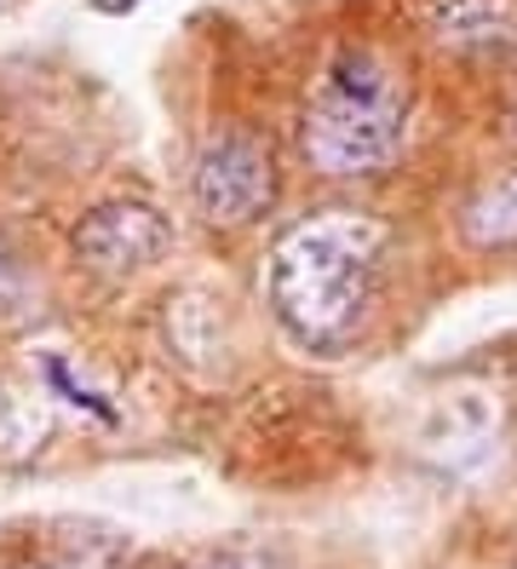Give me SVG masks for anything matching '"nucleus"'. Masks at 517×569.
<instances>
[{
    "label": "nucleus",
    "mask_w": 517,
    "mask_h": 569,
    "mask_svg": "<svg viewBox=\"0 0 517 569\" xmlns=\"http://www.w3.org/2000/svg\"><path fill=\"white\" fill-rule=\"evenodd\" d=\"M397 230L368 208H322L294 219L270 248L265 293L299 351L339 357L357 346L379 306Z\"/></svg>",
    "instance_id": "nucleus-1"
},
{
    "label": "nucleus",
    "mask_w": 517,
    "mask_h": 569,
    "mask_svg": "<svg viewBox=\"0 0 517 569\" xmlns=\"http://www.w3.org/2000/svg\"><path fill=\"white\" fill-rule=\"evenodd\" d=\"M408 144V81L374 47H339L299 110V156L322 179H379Z\"/></svg>",
    "instance_id": "nucleus-2"
},
{
    "label": "nucleus",
    "mask_w": 517,
    "mask_h": 569,
    "mask_svg": "<svg viewBox=\"0 0 517 569\" xmlns=\"http://www.w3.org/2000/svg\"><path fill=\"white\" fill-rule=\"evenodd\" d=\"M190 202L207 224L219 230H241L270 213L276 202V156L259 132L248 127H225L213 132L190 167Z\"/></svg>",
    "instance_id": "nucleus-3"
},
{
    "label": "nucleus",
    "mask_w": 517,
    "mask_h": 569,
    "mask_svg": "<svg viewBox=\"0 0 517 569\" xmlns=\"http://www.w3.org/2000/svg\"><path fill=\"white\" fill-rule=\"evenodd\" d=\"M69 248L98 277H138L172 248V224L150 202H103L81 213V224L69 230Z\"/></svg>",
    "instance_id": "nucleus-4"
},
{
    "label": "nucleus",
    "mask_w": 517,
    "mask_h": 569,
    "mask_svg": "<svg viewBox=\"0 0 517 569\" xmlns=\"http://www.w3.org/2000/svg\"><path fill=\"white\" fill-rule=\"evenodd\" d=\"M426 23L466 58H517V0H426Z\"/></svg>",
    "instance_id": "nucleus-5"
},
{
    "label": "nucleus",
    "mask_w": 517,
    "mask_h": 569,
    "mask_svg": "<svg viewBox=\"0 0 517 569\" xmlns=\"http://www.w3.org/2000/svg\"><path fill=\"white\" fill-rule=\"evenodd\" d=\"M460 237L483 253H495V248H511L517 242V167L500 179H489L460 213Z\"/></svg>",
    "instance_id": "nucleus-6"
},
{
    "label": "nucleus",
    "mask_w": 517,
    "mask_h": 569,
    "mask_svg": "<svg viewBox=\"0 0 517 569\" xmlns=\"http://www.w3.org/2000/svg\"><path fill=\"white\" fill-rule=\"evenodd\" d=\"M23 306H29V271H23V259L0 242V322H12Z\"/></svg>",
    "instance_id": "nucleus-7"
},
{
    "label": "nucleus",
    "mask_w": 517,
    "mask_h": 569,
    "mask_svg": "<svg viewBox=\"0 0 517 569\" xmlns=\"http://www.w3.org/2000/svg\"><path fill=\"white\" fill-rule=\"evenodd\" d=\"M190 569H276L270 552H253V547H230V552H213V558H201Z\"/></svg>",
    "instance_id": "nucleus-8"
},
{
    "label": "nucleus",
    "mask_w": 517,
    "mask_h": 569,
    "mask_svg": "<svg viewBox=\"0 0 517 569\" xmlns=\"http://www.w3.org/2000/svg\"><path fill=\"white\" fill-rule=\"evenodd\" d=\"M138 569H167V558H145V563H138Z\"/></svg>",
    "instance_id": "nucleus-9"
},
{
    "label": "nucleus",
    "mask_w": 517,
    "mask_h": 569,
    "mask_svg": "<svg viewBox=\"0 0 517 569\" xmlns=\"http://www.w3.org/2000/svg\"><path fill=\"white\" fill-rule=\"evenodd\" d=\"M18 569H47V563H18Z\"/></svg>",
    "instance_id": "nucleus-10"
}]
</instances>
